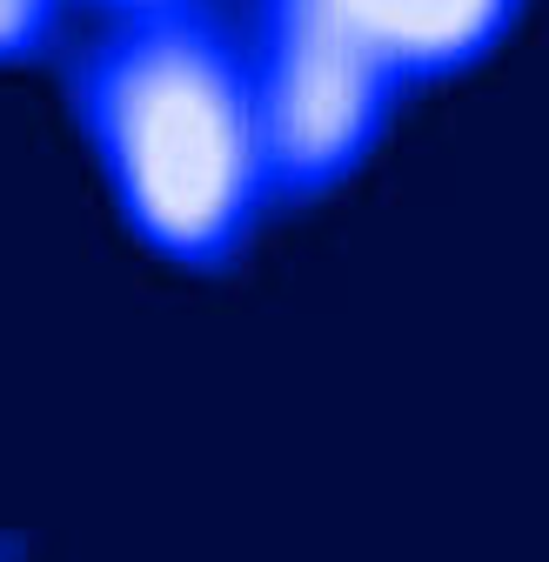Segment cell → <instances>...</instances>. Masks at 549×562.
Masks as SVG:
<instances>
[{
	"label": "cell",
	"mask_w": 549,
	"mask_h": 562,
	"mask_svg": "<svg viewBox=\"0 0 549 562\" xmlns=\"http://www.w3.org/2000/svg\"><path fill=\"white\" fill-rule=\"evenodd\" d=\"M94 14H134V8H161V0H88Z\"/></svg>",
	"instance_id": "4"
},
{
	"label": "cell",
	"mask_w": 549,
	"mask_h": 562,
	"mask_svg": "<svg viewBox=\"0 0 549 562\" xmlns=\"http://www.w3.org/2000/svg\"><path fill=\"white\" fill-rule=\"evenodd\" d=\"M67 94L127 228L155 255L228 268L248 248L274 188L242 27L215 0L94 14Z\"/></svg>",
	"instance_id": "1"
},
{
	"label": "cell",
	"mask_w": 549,
	"mask_h": 562,
	"mask_svg": "<svg viewBox=\"0 0 549 562\" xmlns=\"http://www.w3.org/2000/svg\"><path fill=\"white\" fill-rule=\"evenodd\" d=\"M60 14L67 0H0V67L47 54L60 34Z\"/></svg>",
	"instance_id": "3"
},
{
	"label": "cell",
	"mask_w": 549,
	"mask_h": 562,
	"mask_svg": "<svg viewBox=\"0 0 549 562\" xmlns=\"http://www.w3.org/2000/svg\"><path fill=\"white\" fill-rule=\"evenodd\" d=\"M382 75L416 94L475 67L523 14V0H315Z\"/></svg>",
	"instance_id": "2"
}]
</instances>
